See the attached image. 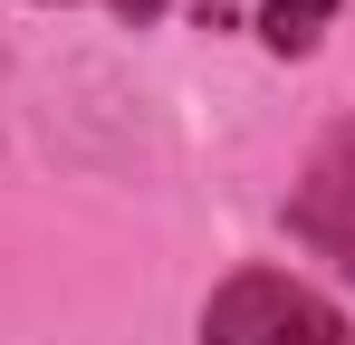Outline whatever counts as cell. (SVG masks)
I'll return each instance as SVG.
<instances>
[{
    "mask_svg": "<svg viewBox=\"0 0 355 345\" xmlns=\"http://www.w3.org/2000/svg\"><path fill=\"white\" fill-rule=\"evenodd\" d=\"M106 10H116L125 29H144V19H164V0H106Z\"/></svg>",
    "mask_w": 355,
    "mask_h": 345,
    "instance_id": "277c9868",
    "label": "cell"
},
{
    "mask_svg": "<svg viewBox=\"0 0 355 345\" xmlns=\"http://www.w3.org/2000/svg\"><path fill=\"white\" fill-rule=\"evenodd\" d=\"M327 19H336V0H269V10H259V39L279 57H307L327 39Z\"/></svg>",
    "mask_w": 355,
    "mask_h": 345,
    "instance_id": "3957f363",
    "label": "cell"
},
{
    "mask_svg": "<svg viewBox=\"0 0 355 345\" xmlns=\"http://www.w3.org/2000/svg\"><path fill=\"white\" fill-rule=\"evenodd\" d=\"M202 345H355V326L317 288H297L288 269H240V278L211 288Z\"/></svg>",
    "mask_w": 355,
    "mask_h": 345,
    "instance_id": "6da1fadb",
    "label": "cell"
},
{
    "mask_svg": "<svg viewBox=\"0 0 355 345\" xmlns=\"http://www.w3.org/2000/svg\"><path fill=\"white\" fill-rule=\"evenodd\" d=\"M288 230L317 249V259H336L355 278V125H336V134L317 144L307 182L288 192Z\"/></svg>",
    "mask_w": 355,
    "mask_h": 345,
    "instance_id": "7a4b0ae2",
    "label": "cell"
}]
</instances>
